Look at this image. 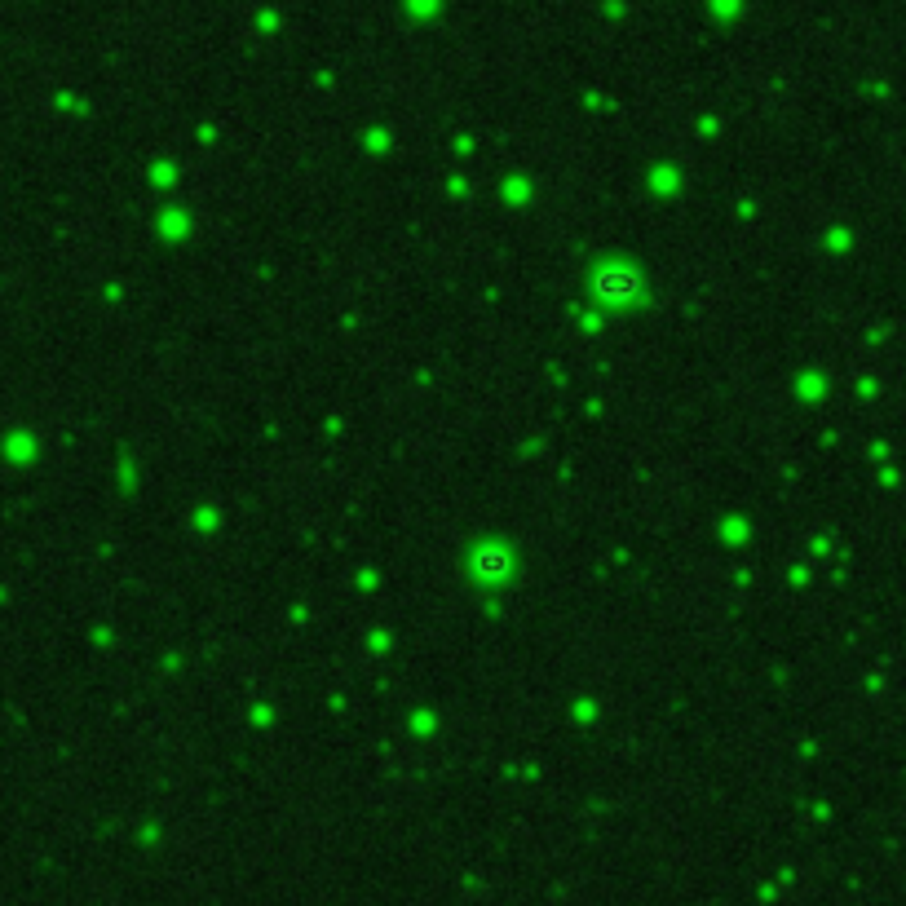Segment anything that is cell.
<instances>
[{
	"instance_id": "6da1fadb",
	"label": "cell",
	"mask_w": 906,
	"mask_h": 906,
	"mask_svg": "<svg viewBox=\"0 0 906 906\" xmlns=\"http://www.w3.org/2000/svg\"><path fill=\"white\" fill-rule=\"evenodd\" d=\"M637 288V275H632V270H610V275H602L597 279V292H602V297H628V292Z\"/></svg>"
}]
</instances>
